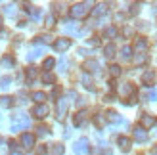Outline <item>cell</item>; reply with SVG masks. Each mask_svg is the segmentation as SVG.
<instances>
[{
  "label": "cell",
  "instance_id": "cell-1",
  "mask_svg": "<svg viewBox=\"0 0 157 155\" xmlns=\"http://www.w3.org/2000/svg\"><path fill=\"white\" fill-rule=\"evenodd\" d=\"M90 12H92V2H78V4L71 6V10H69L71 17H75V19H84Z\"/></svg>",
  "mask_w": 157,
  "mask_h": 155
},
{
  "label": "cell",
  "instance_id": "cell-2",
  "mask_svg": "<svg viewBox=\"0 0 157 155\" xmlns=\"http://www.w3.org/2000/svg\"><path fill=\"white\" fill-rule=\"evenodd\" d=\"M31 127V119L25 113H15L13 115V123H12V132H17V130L29 128Z\"/></svg>",
  "mask_w": 157,
  "mask_h": 155
},
{
  "label": "cell",
  "instance_id": "cell-3",
  "mask_svg": "<svg viewBox=\"0 0 157 155\" xmlns=\"http://www.w3.org/2000/svg\"><path fill=\"white\" fill-rule=\"evenodd\" d=\"M73 151H75V155H88L90 153L88 138H78V140L75 142V146H73Z\"/></svg>",
  "mask_w": 157,
  "mask_h": 155
},
{
  "label": "cell",
  "instance_id": "cell-4",
  "mask_svg": "<svg viewBox=\"0 0 157 155\" xmlns=\"http://www.w3.org/2000/svg\"><path fill=\"white\" fill-rule=\"evenodd\" d=\"M48 113H50V109H48V105L46 104H38L35 109H33V115L36 119H44V117H48Z\"/></svg>",
  "mask_w": 157,
  "mask_h": 155
},
{
  "label": "cell",
  "instance_id": "cell-5",
  "mask_svg": "<svg viewBox=\"0 0 157 155\" xmlns=\"http://www.w3.org/2000/svg\"><path fill=\"white\" fill-rule=\"evenodd\" d=\"M69 46H71V40H69V38H58V40L54 42V50L65 52V50H69Z\"/></svg>",
  "mask_w": 157,
  "mask_h": 155
},
{
  "label": "cell",
  "instance_id": "cell-6",
  "mask_svg": "<svg viewBox=\"0 0 157 155\" xmlns=\"http://www.w3.org/2000/svg\"><path fill=\"white\" fill-rule=\"evenodd\" d=\"M21 144L25 146L27 149H31V148L35 146V136L29 134V132H23V134H21Z\"/></svg>",
  "mask_w": 157,
  "mask_h": 155
},
{
  "label": "cell",
  "instance_id": "cell-7",
  "mask_svg": "<svg viewBox=\"0 0 157 155\" xmlns=\"http://www.w3.org/2000/svg\"><path fill=\"white\" fill-rule=\"evenodd\" d=\"M67 100L65 98H59V102H58V119H63L65 117V111H67Z\"/></svg>",
  "mask_w": 157,
  "mask_h": 155
},
{
  "label": "cell",
  "instance_id": "cell-8",
  "mask_svg": "<svg viewBox=\"0 0 157 155\" xmlns=\"http://www.w3.org/2000/svg\"><path fill=\"white\" fill-rule=\"evenodd\" d=\"M134 50H136L138 54H144V52L147 50V40H146V38H142V36L136 38V42H134Z\"/></svg>",
  "mask_w": 157,
  "mask_h": 155
},
{
  "label": "cell",
  "instance_id": "cell-9",
  "mask_svg": "<svg viewBox=\"0 0 157 155\" xmlns=\"http://www.w3.org/2000/svg\"><path fill=\"white\" fill-rule=\"evenodd\" d=\"M105 119H107L109 123H115V125H119V123H123V125H124V121L121 119V115L117 113V111H107V113H105Z\"/></svg>",
  "mask_w": 157,
  "mask_h": 155
},
{
  "label": "cell",
  "instance_id": "cell-10",
  "mask_svg": "<svg viewBox=\"0 0 157 155\" xmlns=\"http://www.w3.org/2000/svg\"><path fill=\"white\" fill-rule=\"evenodd\" d=\"M42 54H44V48H42V46H38V48H33V50L27 54V61H35L36 58H40Z\"/></svg>",
  "mask_w": 157,
  "mask_h": 155
},
{
  "label": "cell",
  "instance_id": "cell-11",
  "mask_svg": "<svg viewBox=\"0 0 157 155\" xmlns=\"http://www.w3.org/2000/svg\"><path fill=\"white\" fill-rule=\"evenodd\" d=\"M134 140L136 142H146L147 140V132H146L142 127H136L134 128Z\"/></svg>",
  "mask_w": 157,
  "mask_h": 155
},
{
  "label": "cell",
  "instance_id": "cell-12",
  "mask_svg": "<svg viewBox=\"0 0 157 155\" xmlns=\"http://www.w3.org/2000/svg\"><path fill=\"white\" fill-rule=\"evenodd\" d=\"M84 123H86V111H78L75 115V119H73V125L75 127H82Z\"/></svg>",
  "mask_w": 157,
  "mask_h": 155
},
{
  "label": "cell",
  "instance_id": "cell-13",
  "mask_svg": "<svg viewBox=\"0 0 157 155\" xmlns=\"http://www.w3.org/2000/svg\"><path fill=\"white\" fill-rule=\"evenodd\" d=\"M140 123H142V128L146 130V128H151L155 125V119L151 117V115H142V121Z\"/></svg>",
  "mask_w": 157,
  "mask_h": 155
},
{
  "label": "cell",
  "instance_id": "cell-14",
  "mask_svg": "<svg viewBox=\"0 0 157 155\" xmlns=\"http://www.w3.org/2000/svg\"><path fill=\"white\" fill-rule=\"evenodd\" d=\"M117 144H119V148H121L123 151H128V149H130V140H128L127 136H119Z\"/></svg>",
  "mask_w": 157,
  "mask_h": 155
},
{
  "label": "cell",
  "instance_id": "cell-15",
  "mask_svg": "<svg viewBox=\"0 0 157 155\" xmlns=\"http://www.w3.org/2000/svg\"><path fill=\"white\" fill-rule=\"evenodd\" d=\"M115 52H117V48H115V44H113V42L105 44V48H104V56H105V58H113V56H115Z\"/></svg>",
  "mask_w": 157,
  "mask_h": 155
},
{
  "label": "cell",
  "instance_id": "cell-16",
  "mask_svg": "<svg viewBox=\"0 0 157 155\" xmlns=\"http://www.w3.org/2000/svg\"><path fill=\"white\" fill-rule=\"evenodd\" d=\"M105 12H107V6H105V4H98V6L92 10V15H96V17H100V15H104Z\"/></svg>",
  "mask_w": 157,
  "mask_h": 155
},
{
  "label": "cell",
  "instance_id": "cell-17",
  "mask_svg": "<svg viewBox=\"0 0 157 155\" xmlns=\"http://www.w3.org/2000/svg\"><path fill=\"white\" fill-rule=\"evenodd\" d=\"M119 92L123 96H128V94H132V92H134V86H132L130 82H127V84H123V86L119 88Z\"/></svg>",
  "mask_w": 157,
  "mask_h": 155
},
{
  "label": "cell",
  "instance_id": "cell-18",
  "mask_svg": "<svg viewBox=\"0 0 157 155\" xmlns=\"http://www.w3.org/2000/svg\"><path fill=\"white\" fill-rule=\"evenodd\" d=\"M153 79H155V73H153V71H146V73L142 75V82H144V84H151Z\"/></svg>",
  "mask_w": 157,
  "mask_h": 155
},
{
  "label": "cell",
  "instance_id": "cell-19",
  "mask_svg": "<svg viewBox=\"0 0 157 155\" xmlns=\"http://www.w3.org/2000/svg\"><path fill=\"white\" fill-rule=\"evenodd\" d=\"M84 69H86V71H98V69H100V65H98V61L88 59V61L84 63Z\"/></svg>",
  "mask_w": 157,
  "mask_h": 155
},
{
  "label": "cell",
  "instance_id": "cell-20",
  "mask_svg": "<svg viewBox=\"0 0 157 155\" xmlns=\"http://www.w3.org/2000/svg\"><path fill=\"white\" fill-rule=\"evenodd\" d=\"M31 98H33L35 102H36V105H38V104H44L46 94H44V92H33V96H31Z\"/></svg>",
  "mask_w": 157,
  "mask_h": 155
},
{
  "label": "cell",
  "instance_id": "cell-21",
  "mask_svg": "<svg viewBox=\"0 0 157 155\" xmlns=\"http://www.w3.org/2000/svg\"><path fill=\"white\" fill-rule=\"evenodd\" d=\"M130 56H132V48L130 46H123L121 48V58L123 59H130Z\"/></svg>",
  "mask_w": 157,
  "mask_h": 155
},
{
  "label": "cell",
  "instance_id": "cell-22",
  "mask_svg": "<svg viewBox=\"0 0 157 155\" xmlns=\"http://www.w3.org/2000/svg\"><path fill=\"white\" fill-rule=\"evenodd\" d=\"M0 105H2V107H12V105H13V98L2 96V98H0Z\"/></svg>",
  "mask_w": 157,
  "mask_h": 155
},
{
  "label": "cell",
  "instance_id": "cell-23",
  "mask_svg": "<svg viewBox=\"0 0 157 155\" xmlns=\"http://www.w3.org/2000/svg\"><path fill=\"white\" fill-rule=\"evenodd\" d=\"M63 151H65V148L61 144H54L52 146V153L50 155H63Z\"/></svg>",
  "mask_w": 157,
  "mask_h": 155
},
{
  "label": "cell",
  "instance_id": "cell-24",
  "mask_svg": "<svg viewBox=\"0 0 157 155\" xmlns=\"http://www.w3.org/2000/svg\"><path fill=\"white\" fill-rule=\"evenodd\" d=\"M54 81H56V79H54V75H52L50 71H46V73L42 75V82H44V84H54Z\"/></svg>",
  "mask_w": 157,
  "mask_h": 155
},
{
  "label": "cell",
  "instance_id": "cell-25",
  "mask_svg": "<svg viewBox=\"0 0 157 155\" xmlns=\"http://www.w3.org/2000/svg\"><path fill=\"white\" fill-rule=\"evenodd\" d=\"M104 36H105V38H115V36H117V29H115V27H107V29L104 31Z\"/></svg>",
  "mask_w": 157,
  "mask_h": 155
},
{
  "label": "cell",
  "instance_id": "cell-26",
  "mask_svg": "<svg viewBox=\"0 0 157 155\" xmlns=\"http://www.w3.org/2000/svg\"><path fill=\"white\" fill-rule=\"evenodd\" d=\"M54 65H56V59H54V58H46V59H44V65H42V69H46V71H50V69H52Z\"/></svg>",
  "mask_w": 157,
  "mask_h": 155
},
{
  "label": "cell",
  "instance_id": "cell-27",
  "mask_svg": "<svg viewBox=\"0 0 157 155\" xmlns=\"http://www.w3.org/2000/svg\"><path fill=\"white\" fill-rule=\"evenodd\" d=\"M10 84H12V79H10V77H2V79H0V90H6Z\"/></svg>",
  "mask_w": 157,
  "mask_h": 155
},
{
  "label": "cell",
  "instance_id": "cell-28",
  "mask_svg": "<svg viewBox=\"0 0 157 155\" xmlns=\"http://www.w3.org/2000/svg\"><path fill=\"white\" fill-rule=\"evenodd\" d=\"M65 33H69V35H73V33H77V23H73V21H69L67 25H65Z\"/></svg>",
  "mask_w": 157,
  "mask_h": 155
},
{
  "label": "cell",
  "instance_id": "cell-29",
  "mask_svg": "<svg viewBox=\"0 0 157 155\" xmlns=\"http://www.w3.org/2000/svg\"><path fill=\"white\" fill-rule=\"evenodd\" d=\"M82 84H84L86 88H90V90L94 88V86H92V79H90V75H88V73H84V75H82Z\"/></svg>",
  "mask_w": 157,
  "mask_h": 155
},
{
  "label": "cell",
  "instance_id": "cell-30",
  "mask_svg": "<svg viewBox=\"0 0 157 155\" xmlns=\"http://www.w3.org/2000/svg\"><path fill=\"white\" fill-rule=\"evenodd\" d=\"M4 13L6 15H15V6L13 4H6L4 6Z\"/></svg>",
  "mask_w": 157,
  "mask_h": 155
},
{
  "label": "cell",
  "instance_id": "cell-31",
  "mask_svg": "<svg viewBox=\"0 0 157 155\" xmlns=\"http://www.w3.org/2000/svg\"><path fill=\"white\" fill-rule=\"evenodd\" d=\"M35 77H36V69H35V67H29V69H27V81L33 82Z\"/></svg>",
  "mask_w": 157,
  "mask_h": 155
},
{
  "label": "cell",
  "instance_id": "cell-32",
  "mask_svg": "<svg viewBox=\"0 0 157 155\" xmlns=\"http://www.w3.org/2000/svg\"><path fill=\"white\" fill-rule=\"evenodd\" d=\"M36 42H40V44H50V42H52V36H50V35H42V36L36 38Z\"/></svg>",
  "mask_w": 157,
  "mask_h": 155
},
{
  "label": "cell",
  "instance_id": "cell-33",
  "mask_svg": "<svg viewBox=\"0 0 157 155\" xmlns=\"http://www.w3.org/2000/svg\"><path fill=\"white\" fill-rule=\"evenodd\" d=\"M109 73H111V77H119L121 75V67L119 65H111L109 67Z\"/></svg>",
  "mask_w": 157,
  "mask_h": 155
},
{
  "label": "cell",
  "instance_id": "cell-34",
  "mask_svg": "<svg viewBox=\"0 0 157 155\" xmlns=\"http://www.w3.org/2000/svg\"><path fill=\"white\" fill-rule=\"evenodd\" d=\"M59 71H61V73L67 71V58H61V59H59Z\"/></svg>",
  "mask_w": 157,
  "mask_h": 155
},
{
  "label": "cell",
  "instance_id": "cell-35",
  "mask_svg": "<svg viewBox=\"0 0 157 155\" xmlns=\"http://www.w3.org/2000/svg\"><path fill=\"white\" fill-rule=\"evenodd\" d=\"M147 100H150V102H157V90H150V92H147Z\"/></svg>",
  "mask_w": 157,
  "mask_h": 155
},
{
  "label": "cell",
  "instance_id": "cell-36",
  "mask_svg": "<svg viewBox=\"0 0 157 155\" xmlns=\"http://www.w3.org/2000/svg\"><path fill=\"white\" fill-rule=\"evenodd\" d=\"M13 63H15V59H13L12 56H6V58H4V65H10V67H12Z\"/></svg>",
  "mask_w": 157,
  "mask_h": 155
},
{
  "label": "cell",
  "instance_id": "cell-37",
  "mask_svg": "<svg viewBox=\"0 0 157 155\" xmlns=\"http://www.w3.org/2000/svg\"><path fill=\"white\" fill-rule=\"evenodd\" d=\"M54 23H56V17H54V15H48V17H46V25H48V27H52Z\"/></svg>",
  "mask_w": 157,
  "mask_h": 155
},
{
  "label": "cell",
  "instance_id": "cell-38",
  "mask_svg": "<svg viewBox=\"0 0 157 155\" xmlns=\"http://www.w3.org/2000/svg\"><path fill=\"white\" fill-rule=\"evenodd\" d=\"M94 123H96L98 127H101V125H104V117H100V115H96V117H94Z\"/></svg>",
  "mask_w": 157,
  "mask_h": 155
},
{
  "label": "cell",
  "instance_id": "cell-39",
  "mask_svg": "<svg viewBox=\"0 0 157 155\" xmlns=\"http://www.w3.org/2000/svg\"><path fill=\"white\" fill-rule=\"evenodd\" d=\"M142 61H146V54H140V56H136V63H142Z\"/></svg>",
  "mask_w": 157,
  "mask_h": 155
},
{
  "label": "cell",
  "instance_id": "cell-40",
  "mask_svg": "<svg viewBox=\"0 0 157 155\" xmlns=\"http://www.w3.org/2000/svg\"><path fill=\"white\" fill-rule=\"evenodd\" d=\"M38 134H40V136H46V134H48V128H46V127H40V128H38Z\"/></svg>",
  "mask_w": 157,
  "mask_h": 155
},
{
  "label": "cell",
  "instance_id": "cell-41",
  "mask_svg": "<svg viewBox=\"0 0 157 155\" xmlns=\"http://www.w3.org/2000/svg\"><path fill=\"white\" fill-rule=\"evenodd\" d=\"M140 12V4H132V10H130V13H138Z\"/></svg>",
  "mask_w": 157,
  "mask_h": 155
},
{
  "label": "cell",
  "instance_id": "cell-42",
  "mask_svg": "<svg viewBox=\"0 0 157 155\" xmlns=\"http://www.w3.org/2000/svg\"><path fill=\"white\" fill-rule=\"evenodd\" d=\"M59 96V88L56 86V88H54V92H52V98H58Z\"/></svg>",
  "mask_w": 157,
  "mask_h": 155
},
{
  "label": "cell",
  "instance_id": "cell-43",
  "mask_svg": "<svg viewBox=\"0 0 157 155\" xmlns=\"http://www.w3.org/2000/svg\"><path fill=\"white\" fill-rule=\"evenodd\" d=\"M38 155H44L46 153V148H44V146H40V148H38V151H36Z\"/></svg>",
  "mask_w": 157,
  "mask_h": 155
},
{
  "label": "cell",
  "instance_id": "cell-44",
  "mask_svg": "<svg viewBox=\"0 0 157 155\" xmlns=\"http://www.w3.org/2000/svg\"><path fill=\"white\" fill-rule=\"evenodd\" d=\"M78 54H81V56H86V54H88V50H84V48H81V50H78Z\"/></svg>",
  "mask_w": 157,
  "mask_h": 155
},
{
  "label": "cell",
  "instance_id": "cell-45",
  "mask_svg": "<svg viewBox=\"0 0 157 155\" xmlns=\"http://www.w3.org/2000/svg\"><path fill=\"white\" fill-rule=\"evenodd\" d=\"M12 155H21V153H17V151H13V153H12Z\"/></svg>",
  "mask_w": 157,
  "mask_h": 155
},
{
  "label": "cell",
  "instance_id": "cell-46",
  "mask_svg": "<svg viewBox=\"0 0 157 155\" xmlns=\"http://www.w3.org/2000/svg\"><path fill=\"white\" fill-rule=\"evenodd\" d=\"M0 29H2V21H0Z\"/></svg>",
  "mask_w": 157,
  "mask_h": 155
},
{
  "label": "cell",
  "instance_id": "cell-47",
  "mask_svg": "<svg viewBox=\"0 0 157 155\" xmlns=\"http://www.w3.org/2000/svg\"><path fill=\"white\" fill-rule=\"evenodd\" d=\"M0 125H2V117H0Z\"/></svg>",
  "mask_w": 157,
  "mask_h": 155
},
{
  "label": "cell",
  "instance_id": "cell-48",
  "mask_svg": "<svg viewBox=\"0 0 157 155\" xmlns=\"http://www.w3.org/2000/svg\"><path fill=\"white\" fill-rule=\"evenodd\" d=\"M0 144H2V140H0Z\"/></svg>",
  "mask_w": 157,
  "mask_h": 155
}]
</instances>
